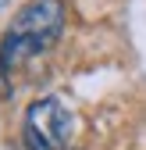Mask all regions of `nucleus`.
<instances>
[{"label": "nucleus", "instance_id": "obj_1", "mask_svg": "<svg viewBox=\"0 0 146 150\" xmlns=\"http://www.w3.org/2000/svg\"><path fill=\"white\" fill-rule=\"evenodd\" d=\"M64 32V4L61 0H29V4L11 18L0 40V75H11L29 57L46 54Z\"/></svg>", "mask_w": 146, "mask_h": 150}, {"label": "nucleus", "instance_id": "obj_2", "mask_svg": "<svg viewBox=\"0 0 146 150\" xmlns=\"http://www.w3.org/2000/svg\"><path fill=\"white\" fill-rule=\"evenodd\" d=\"M75 118L57 97L32 100L22 118V143L25 150H64L71 139Z\"/></svg>", "mask_w": 146, "mask_h": 150}]
</instances>
